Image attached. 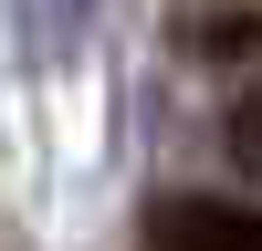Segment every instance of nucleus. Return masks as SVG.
Instances as JSON below:
<instances>
[{
  "label": "nucleus",
  "mask_w": 262,
  "mask_h": 251,
  "mask_svg": "<svg viewBox=\"0 0 262 251\" xmlns=\"http://www.w3.org/2000/svg\"><path fill=\"white\" fill-rule=\"evenodd\" d=\"M147 251H262V209L252 199H158Z\"/></svg>",
  "instance_id": "nucleus-1"
},
{
  "label": "nucleus",
  "mask_w": 262,
  "mask_h": 251,
  "mask_svg": "<svg viewBox=\"0 0 262 251\" xmlns=\"http://www.w3.org/2000/svg\"><path fill=\"white\" fill-rule=\"evenodd\" d=\"M200 53H262V21H242V11L200 21Z\"/></svg>",
  "instance_id": "nucleus-2"
},
{
  "label": "nucleus",
  "mask_w": 262,
  "mask_h": 251,
  "mask_svg": "<svg viewBox=\"0 0 262 251\" xmlns=\"http://www.w3.org/2000/svg\"><path fill=\"white\" fill-rule=\"evenodd\" d=\"M231 157L262 178V94H242V105H231Z\"/></svg>",
  "instance_id": "nucleus-3"
}]
</instances>
